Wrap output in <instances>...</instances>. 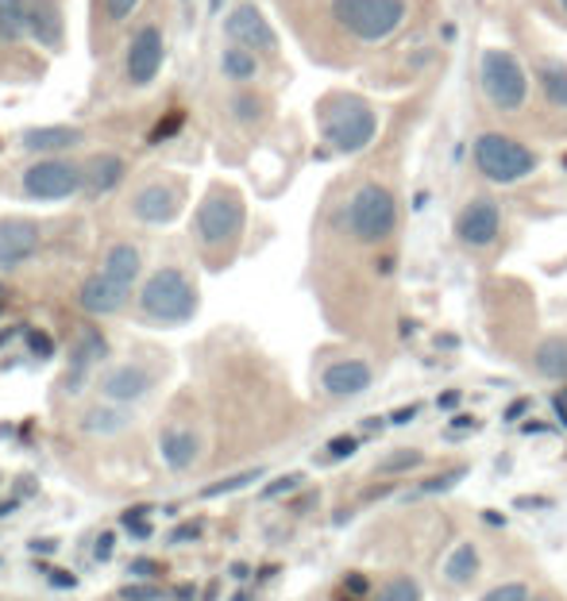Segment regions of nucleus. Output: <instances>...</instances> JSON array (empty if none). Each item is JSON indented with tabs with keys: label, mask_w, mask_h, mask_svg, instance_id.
I'll return each instance as SVG.
<instances>
[{
	"label": "nucleus",
	"mask_w": 567,
	"mask_h": 601,
	"mask_svg": "<svg viewBox=\"0 0 567 601\" xmlns=\"http://www.w3.org/2000/svg\"><path fill=\"white\" fill-rule=\"evenodd\" d=\"M559 9H564V12H567V0H559Z\"/></svg>",
	"instance_id": "nucleus-54"
},
{
	"label": "nucleus",
	"mask_w": 567,
	"mask_h": 601,
	"mask_svg": "<svg viewBox=\"0 0 567 601\" xmlns=\"http://www.w3.org/2000/svg\"><path fill=\"white\" fill-rule=\"evenodd\" d=\"M32 548L35 551H55V548H59V540H39V543H32Z\"/></svg>",
	"instance_id": "nucleus-50"
},
{
	"label": "nucleus",
	"mask_w": 567,
	"mask_h": 601,
	"mask_svg": "<svg viewBox=\"0 0 567 601\" xmlns=\"http://www.w3.org/2000/svg\"><path fill=\"white\" fill-rule=\"evenodd\" d=\"M413 417H418V405H406V409L394 413V425H409Z\"/></svg>",
	"instance_id": "nucleus-47"
},
{
	"label": "nucleus",
	"mask_w": 567,
	"mask_h": 601,
	"mask_svg": "<svg viewBox=\"0 0 567 601\" xmlns=\"http://www.w3.org/2000/svg\"><path fill=\"white\" fill-rule=\"evenodd\" d=\"M155 390V375L140 363H117L100 375V393L105 401H117V405H132V401L147 397Z\"/></svg>",
	"instance_id": "nucleus-14"
},
{
	"label": "nucleus",
	"mask_w": 567,
	"mask_h": 601,
	"mask_svg": "<svg viewBox=\"0 0 567 601\" xmlns=\"http://www.w3.org/2000/svg\"><path fill=\"white\" fill-rule=\"evenodd\" d=\"M20 189H24V197H32V200H67L82 189V170H77L74 162L47 155V159L32 162V167L24 170Z\"/></svg>",
	"instance_id": "nucleus-8"
},
{
	"label": "nucleus",
	"mask_w": 567,
	"mask_h": 601,
	"mask_svg": "<svg viewBox=\"0 0 567 601\" xmlns=\"http://www.w3.org/2000/svg\"><path fill=\"white\" fill-rule=\"evenodd\" d=\"M343 228H348V235L355 243H371V247L386 243L394 235V228H398V200H394V193L378 182L359 185L348 197V205H343Z\"/></svg>",
	"instance_id": "nucleus-3"
},
{
	"label": "nucleus",
	"mask_w": 567,
	"mask_h": 601,
	"mask_svg": "<svg viewBox=\"0 0 567 601\" xmlns=\"http://www.w3.org/2000/svg\"><path fill=\"white\" fill-rule=\"evenodd\" d=\"M128 425H132V413L120 409L117 401H109V405H97V409H89V413L82 417V428H85V432H97V436L124 432Z\"/></svg>",
	"instance_id": "nucleus-25"
},
{
	"label": "nucleus",
	"mask_w": 567,
	"mask_h": 601,
	"mask_svg": "<svg viewBox=\"0 0 567 601\" xmlns=\"http://www.w3.org/2000/svg\"><path fill=\"white\" fill-rule=\"evenodd\" d=\"M124 174H128V162L120 155H112V150H100V155H93L82 167V185L89 197H105V193H112L124 182Z\"/></svg>",
	"instance_id": "nucleus-17"
},
{
	"label": "nucleus",
	"mask_w": 567,
	"mask_h": 601,
	"mask_svg": "<svg viewBox=\"0 0 567 601\" xmlns=\"http://www.w3.org/2000/svg\"><path fill=\"white\" fill-rule=\"evenodd\" d=\"M456 401H459V393H444V397H441V405H444V409H451V405H456Z\"/></svg>",
	"instance_id": "nucleus-51"
},
{
	"label": "nucleus",
	"mask_w": 567,
	"mask_h": 601,
	"mask_svg": "<svg viewBox=\"0 0 567 601\" xmlns=\"http://www.w3.org/2000/svg\"><path fill=\"white\" fill-rule=\"evenodd\" d=\"M0 293H4V285H0Z\"/></svg>",
	"instance_id": "nucleus-55"
},
{
	"label": "nucleus",
	"mask_w": 567,
	"mask_h": 601,
	"mask_svg": "<svg viewBox=\"0 0 567 601\" xmlns=\"http://www.w3.org/2000/svg\"><path fill=\"white\" fill-rule=\"evenodd\" d=\"M533 370L548 382H567V335H548L536 343Z\"/></svg>",
	"instance_id": "nucleus-22"
},
{
	"label": "nucleus",
	"mask_w": 567,
	"mask_h": 601,
	"mask_svg": "<svg viewBox=\"0 0 567 601\" xmlns=\"http://www.w3.org/2000/svg\"><path fill=\"white\" fill-rule=\"evenodd\" d=\"M336 601H363V598H351V593H340V598H336Z\"/></svg>",
	"instance_id": "nucleus-53"
},
{
	"label": "nucleus",
	"mask_w": 567,
	"mask_h": 601,
	"mask_svg": "<svg viewBox=\"0 0 567 601\" xmlns=\"http://www.w3.org/2000/svg\"><path fill=\"white\" fill-rule=\"evenodd\" d=\"M201 532H205V520H185V525H178L170 532V543H193Z\"/></svg>",
	"instance_id": "nucleus-38"
},
{
	"label": "nucleus",
	"mask_w": 567,
	"mask_h": 601,
	"mask_svg": "<svg viewBox=\"0 0 567 601\" xmlns=\"http://www.w3.org/2000/svg\"><path fill=\"white\" fill-rule=\"evenodd\" d=\"M421 598H425V593H421V582L413 575L386 578V582L371 593V601H421Z\"/></svg>",
	"instance_id": "nucleus-28"
},
{
	"label": "nucleus",
	"mask_w": 567,
	"mask_h": 601,
	"mask_svg": "<svg viewBox=\"0 0 567 601\" xmlns=\"http://www.w3.org/2000/svg\"><path fill=\"white\" fill-rule=\"evenodd\" d=\"M182 127H185V112H182V109H170L167 116H162L159 124H155V127L147 132V143H150V147H159V143L174 139V135L182 132Z\"/></svg>",
	"instance_id": "nucleus-31"
},
{
	"label": "nucleus",
	"mask_w": 567,
	"mask_h": 601,
	"mask_svg": "<svg viewBox=\"0 0 567 601\" xmlns=\"http://www.w3.org/2000/svg\"><path fill=\"white\" fill-rule=\"evenodd\" d=\"M162 59H167V39H162V27L159 24H147L132 35L128 42V62H124V74L132 85H150L159 77Z\"/></svg>",
	"instance_id": "nucleus-9"
},
{
	"label": "nucleus",
	"mask_w": 567,
	"mask_h": 601,
	"mask_svg": "<svg viewBox=\"0 0 567 601\" xmlns=\"http://www.w3.org/2000/svg\"><path fill=\"white\" fill-rule=\"evenodd\" d=\"M502 232V209H498V200L491 197H471L463 209H459L456 217V235L463 247L471 250H483L491 247L494 240H498Z\"/></svg>",
	"instance_id": "nucleus-10"
},
{
	"label": "nucleus",
	"mask_w": 567,
	"mask_h": 601,
	"mask_svg": "<svg viewBox=\"0 0 567 601\" xmlns=\"http://www.w3.org/2000/svg\"><path fill=\"white\" fill-rule=\"evenodd\" d=\"M479 82L483 93L498 112H521L529 100V74L521 70V62L514 59V50H486L479 62Z\"/></svg>",
	"instance_id": "nucleus-6"
},
{
	"label": "nucleus",
	"mask_w": 567,
	"mask_h": 601,
	"mask_svg": "<svg viewBox=\"0 0 567 601\" xmlns=\"http://www.w3.org/2000/svg\"><path fill=\"white\" fill-rule=\"evenodd\" d=\"M39 250V224L24 217L0 220V270H16Z\"/></svg>",
	"instance_id": "nucleus-15"
},
{
	"label": "nucleus",
	"mask_w": 567,
	"mask_h": 601,
	"mask_svg": "<svg viewBox=\"0 0 567 601\" xmlns=\"http://www.w3.org/2000/svg\"><path fill=\"white\" fill-rule=\"evenodd\" d=\"M359 451V440L355 436H336L333 443H328V459H351Z\"/></svg>",
	"instance_id": "nucleus-36"
},
{
	"label": "nucleus",
	"mask_w": 567,
	"mask_h": 601,
	"mask_svg": "<svg viewBox=\"0 0 567 601\" xmlns=\"http://www.w3.org/2000/svg\"><path fill=\"white\" fill-rule=\"evenodd\" d=\"M371 382H375V370L363 359H340L321 375L328 397H359V393L371 390Z\"/></svg>",
	"instance_id": "nucleus-16"
},
{
	"label": "nucleus",
	"mask_w": 567,
	"mask_h": 601,
	"mask_svg": "<svg viewBox=\"0 0 567 601\" xmlns=\"http://www.w3.org/2000/svg\"><path fill=\"white\" fill-rule=\"evenodd\" d=\"M301 482H305V478H301V475H286V478H278V482H270L267 486V490H263V498H282V493H293V490H298V486Z\"/></svg>",
	"instance_id": "nucleus-39"
},
{
	"label": "nucleus",
	"mask_w": 567,
	"mask_h": 601,
	"mask_svg": "<svg viewBox=\"0 0 567 601\" xmlns=\"http://www.w3.org/2000/svg\"><path fill=\"white\" fill-rule=\"evenodd\" d=\"M140 520H150V505H135V510H128L124 517H120V525L132 528V525H140Z\"/></svg>",
	"instance_id": "nucleus-44"
},
{
	"label": "nucleus",
	"mask_w": 567,
	"mask_h": 601,
	"mask_svg": "<svg viewBox=\"0 0 567 601\" xmlns=\"http://www.w3.org/2000/svg\"><path fill=\"white\" fill-rule=\"evenodd\" d=\"M128 532H132V540H150V536H155V528H150V520H140V525H132Z\"/></svg>",
	"instance_id": "nucleus-46"
},
{
	"label": "nucleus",
	"mask_w": 567,
	"mask_h": 601,
	"mask_svg": "<svg viewBox=\"0 0 567 601\" xmlns=\"http://www.w3.org/2000/svg\"><path fill=\"white\" fill-rule=\"evenodd\" d=\"M27 32L43 42V47H62V20L55 0H27Z\"/></svg>",
	"instance_id": "nucleus-20"
},
{
	"label": "nucleus",
	"mask_w": 567,
	"mask_h": 601,
	"mask_svg": "<svg viewBox=\"0 0 567 601\" xmlns=\"http://www.w3.org/2000/svg\"><path fill=\"white\" fill-rule=\"evenodd\" d=\"M232 116L240 124H260L267 116V100L263 97H251V93H236L232 97Z\"/></svg>",
	"instance_id": "nucleus-30"
},
{
	"label": "nucleus",
	"mask_w": 567,
	"mask_h": 601,
	"mask_svg": "<svg viewBox=\"0 0 567 601\" xmlns=\"http://www.w3.org/2000/svg\"><path fill=\"white\" fill-rule=\"evenodd\" d=\"M475 167L486 182L494 185H514L521 177H529L541 159H536V150H529L521 139L514 135H502V132H483L475 139Z\"/></svg>",
	"instance_id": "nucleus-4"
},
{
	"label": "nucleus",
	"mask_w": 567,
	"mask_h": 601,
	"mask_svg": "<svg viewBox=\"0 0 567 601\" xmlns=\"http://www.w3.org/2000/svg\"><path fill=\"white\" fill-rule=\"evenodd\" d=\"M132 575H135V578H159V575H162V563H155V560H135V563H132Z\"/></svg>",
	"instance_id": "nucleus-42"
},
{
	"label": "nucleus",
	"mask_w": 567,
	"mask_h": 601,
	"mask_svg": "<svg viewBox=\"0 0 567 601\" xmlns=\"http://www.w3.org/2000/svg\"><path fill=\"white\" fill-rule=\"evenodd\" d=\"M533 77H536V85H541L544 100H548L552 109L567 112V66H564V62L541 59L533 66Z\"/></svg>",
	"instance_id": "nucleus-23"
},
{
	"label": "nucleus",
	"mask_w": 567,
	"mask_h": 601,
	"mask_svg": "<svg viewBox=\"0 0 567 601\" xmlns=\"http://www.w3.org/2000/svg\"><path fill=\"white\" fill-rule=\"evenodd\" d=\"M120 598H124V601H159L162 593L155 590V586H124V590H120Z\"/></svg>",
	"instance_id": "nucleus-41"
},
{
	"label": "nucleus",
	"mask_w": 567,
	"mask_h": 601,
	"mask_svg": "<svg viewBox=\"0 0 567 601\" xmlns=\"http://www.w3.org/2000/svg\"><path fill=\"white\" fill-rule=\"evenodd\" d=\"M182 209V189L170 182H147L132 193V217L143 224H170Z\"/></svg>",
	"instance_id": "nucleus-13"
},
{
	"label": "nucleus",
	"mask_w": 567,
	"mask_h": 601,
	"mask_svg": "<svg viewBox=\"0 0 567 601\" xmlns=\"http://www.w3.org/2000/svg\"><path fill=\"white\" fill-rule=\"evenodd\" d=\"M159 451L170 470H190L201 459V436L193 428H167L159 440Z\"/></svg>",
	"instance_id": "nucleus-19"
},
{
	"label": "nucleus",
	"mask_w": 567,
	"mask_h": 601,
	"mask_svg": "<svg viewBox=\"0 0 567 601\" xmlns=\"http://www.w3.org/2000/svg\"><path fill=\"white\" fill-rule=\"evenodd\" d=\"M444 582L448 586H471L479 578V551L471 543H459L441 567Z\"/></svg>",
	"instance_id": "nucleus-24"
},
{
	"label": "nucleus",
	"mask_w": 567,
	"mask_h": 601,
	"mask_svg": "<svg viewBox=\"0 0 567 601\" xmlns=\"http://www.w3.org/2000/svg\"><path fill=\"white\" fill-rule=\"evenodd\" d=\"M112 548H117V532H100V540H97V548H93V555L105 563L112 555Z\"/></svg>",
	"instance_id": "nucleus-43"
},
{
	"label": "nucleus",
	"mask_w": 567,
	"mask_h": 601,
	"mask_svg": "<svg viewBox=\"0 0 567 601\" xmlns=\"http://www.w3.org/2000/svg\"><path fill=\"white\" fill-rule=\"evenodd\" d=\"M463 475H468V470L456 467V470H448V475H441V478H429V482H421L418 493H444V490H451V486H456Z\"/></svg>",
	"instance_id": "nucleus-34"
},
{
	"label": "nucleus",
	"mask_w": 567,
	"mask_h": 601,
	"mask_svg": "<svg viewBox=\"0 0 567 601\" xmlns=\"http://www.w3.org/2000/svg\"><path fill=\"white\" fill-rule=\"evenodd\" d=\"M529 601H556V598H552V593H533Z\"/></svg>",
	"instance_id": "nucleus-52"
},
{
	"label": "nucleus",
	"mask_w": 567,
	"mask_h": 601,
	"mask_svg": "<svg viewBox=\"0 0 567 601\" xmlns=\"http://www.w3.org/2000/svg\"><path fill=\"white\" fill-rule=\"evenodd\" d=\"M529 409V397H521V401H514V405H509V413H506V420H518L521 413Z\"/></svg>",
	"instance_id": "nucleus-48"
},
{
	"label": "nucleus",
	"mask_w": 567,
	"mask_h": 601,
	"mask_svg": "<svg viewBox=\"0 0 567 601\" xmlns=\"http://www.w3.org/2000/svg\"><path fill=\"white\" fill-rule=\"evenodd\" d=\"M225 32H228V39L240 42V47H248V50H255V54H275L278 50L275 27H270V20L263 16L255 4H240V9L228 12Z\"/></svg>",
	"instance_id": "nucleus-11"
},
{
	"label": "nucleus",
	"mask_w": 567,
	"mask_h": 601,
	"mask_svg": "<svg viewBox=\"0 0 567 601\" xmlns=\"http://www.w3.org/2000/svg\"><path fill=\"white\" fill-rule=\"evenodd\" d=\"M140 312L150 324H185L197 312V285L178 267H159L140 285Z\"/></svg>",
	"instance_id": "nucleus-1"
},
{
	"label": "nucleus",
	"mask_w": 567,
	"mask_h": 601,
	"mask_svg": "<svg viewBox=\"0 0 567 601\" xmlns=\"http://www.w3.org/2000/svg\"><path fill=\"white\" fill-rule=\"evenodd\" d=\"M260 478H263V470H243V475H232V478H225V482L205 486V490H201V498H220V493L248 490V486H251V482H260Z\"/></svg>",
	"instance_id": "nucleus-32"
},
{
	"label": "nucleus",
	"mask_w": 567,
	"mask_h": 601,
	"mask_svg": "<svg viewBox=\"0 0 567 601\" xmlns=\"http://www.w3.org/2000/svg\"><path fill=\"white\" fill-rule=\"evenodd\" d=\"M425 463V455H421L418 447H398L394 455H386L383 463L375 467V475H406V470L421 467Z\"/></svg>",
	"instance_id": "nucleus-29"
},
{
	"label": "nucleus",
	"mask_w": 567,
	"mask_h": 601,
	"mask_svg": "<svg viewBox=\"0 0 567 601\" xmlns=\"http://www.w3.org/2000/svg\"><path fill=\"white\" fill-rule=\"evenodd\" d=\"M140 9V0H105V12H109V20H128L132 12Z\"/></svg>",
	"instance_id": "nucleus-40"
},
{
	"label": "nucleus",
	"mask_w": 567,
	"mask_h": 601,
	"mask_svg": "<svg viewBox=\"0 0 567 601\" xmlns=\"http://www.w3.org/2000/svg\"><path fill=\"white\" fill-rule=\"evenodd\" d=\"M20 143H24V150H32V155H62V150L77 147V143H85V132L82 127H27L24 135H20Z\"/></svg>",
	"instance_id": "nucleus-18"
},
{
	"label": "nucleus",
	"mask_w": 567,
	"mask_h": 601,
	"mask_svg": "<svg viewBox=\"0 0 567 601\" xmlns=\"http://www.w3.org/2000/svg\"><path fill=\"white\" fill-rule=\"evenodd\" d=\"M343 593H351V598H371V578L351 571V575H343Z\"/></svg>",
	"instance_id": "nucleus-37"
},
{
	"label": "nucleus",
	"mask_w": 567,
	"mask_h": 601,
	"mask_svg": "<svg viewBox=\"0 0 567 601\" xmlns=\"http://www.w3.org/2000/svg\"><path fill=\"white\" fill-rule=\"evenodd\" d=\"M27 32V0H0V42H20Z\"/></svg>",
	"instance_id": "nucleus-27"
},
{
	"label": "nucleus",
	"mask_w": 567,
	"mask_h": 601,
	"mask_svg": "<svg viewBox=\"0 0 567 601\" xmlns=\"http://www.w3.org/2000/svg\"><path fill=\"white\" fill-rule=\"evenodd\" d=\"M27 347H32V355L35 359H47L50 351H55V343H50V335L47 332H39V328H27Z\"/></svg>",
	"instance_id": "nucleus-35"
},
{
	"label": "nucleus",
	"mask_w": 567,
	"mask_h": 601,
	"mask_svg": "<svg viewBox=\"0 0 567 601\" xmlns=\"http://www.w3.org/2000/svg\"><path fill=\"white\" fill-rule=\"evenodd\" d=\"M529 598H533L529 582H502V586H494V590H486L479 601H529Z\"/></svg>",
	"instance_id": "nucleus-33"
},
{
	"label": "nucleus",
	"mask_w": 567,
	"mask_h": 601,
	"mask_svg": "<svg viewBox=\"0 0 567 601\" xmlns=\"http://www.w3.org/2000/svg\"><path fill=\"white\" fill-rule=\"evenodd\" d=\"M220 74H225L228 82H251V77L260 74V54L240 47V42H232V47H225V54H220Z\"/></svg>",
	"instance_id": "nucleus-26"
},
{
	"label": "nucleus",
	"mask_w": 567,
	"mask_h": 601,
	"mask_svg": "<svg viewBox=\"0 0 567 601\" xmlns=\"http://www.w3.org/2000/svg\"><path fill=\"white\" fill-rule=\"evenodd\" d=\"M47 578H50V586H62V590H74L77 586V578L67 575V571H47Z\"/></svg>",
	"instance_id": "nucleus-45"
},
{
	"label": "nucleus",
	"mask_w": 567,
	"mask_h": 601,
	"mask_svg": "<svg viewBox=\"0 0 567 601\" xmlns=\"http://www.w3.org/2000/svg\"><path fill=\"white\" fill-rule=\"evenodd\" d=\"M333 20L359 42H383L406 24V0H333Z\"/></svg>",
	"instance_id": "nucleus-5"
},
{
	"label": "nucleus",
	"mask_w": 567,
	"mask_h": 601,
	"mask_svg": "<svg viewBox=\"0 0 567 601\" xmlns=\"http://www.w3.org/2000/svg\"><path fill=\"white\" fill-rule=\"evenodd\" d=\"M243 217H248V209H243V197H240V193L213 189V193H205V200L197 205V217H193V232H197V240L205 243L209 250L228 247V243L240 240Z\"/></svg>",
	"instance_id": "nucleus-7"
},
{
	"label": "nucleus",
	"mask_w": 567,
	"mask_h": 601,
	"mask_svg": "<svg viewBox=\"0 0 567 601\" xmlns=\"http://www.w3.org/2000/svg\"><path fill=\"white\" fill-rule=\"evenodd\" d=\"M174 598H178V601H193V586H190V582H182V586H178V590H174Z\"/></svg>",
	"instance_id": "nucleus-49"
},
{
	"label": "nucleus",
	"mask_w": 567,
	"mask_h": 601,
	"mask_svg": "<svg viewBox=\"0 0 567 601\" xmlns=\"http://www.w3.org/2000/svg\"><path fill=\"white\" fill-rule=\"evenodd\" d=\"M128 300H132V285L117 282L105 270L77 285V305L85 312H93V317H117V312L128 309Z\"/></svg>",
	"instance_id": "nucleus-12"
},
{
	"label": "nucleus",
	"mask_w": 567,
	"mask_h": 601,
	"mask_svg": "<svg viewBox=\"0 0 567 601\" xmlns=\"http://www.w3.org/2000/svg\"><path fill=\"white\" fill-rule=\"evenodd\" d=\"M100 270H105L109 278H117V282L135 285L140 282V274H143V250L135 247V243H112V247L105 250Z\"/></svg>",
	"instance_id": "nucleus-21"
},
{
	"label": "nucleus",
	"mask_w": 567,
	"mask_h": 601,
	"mask_svg": "<svg viewBox=\"0 0 567 601\" xmlns=\"http://www.w3.org/2000/svg\"><path fill=\"white\" fill-rule=\"evenodd\" d=\"M321 132L325 143L340 155H355L363 150L378 132V116L363 97H351V93H336L321 105Z\"/></svg>",
	"instance_id": "nucleus-2"
}]
</instances>
